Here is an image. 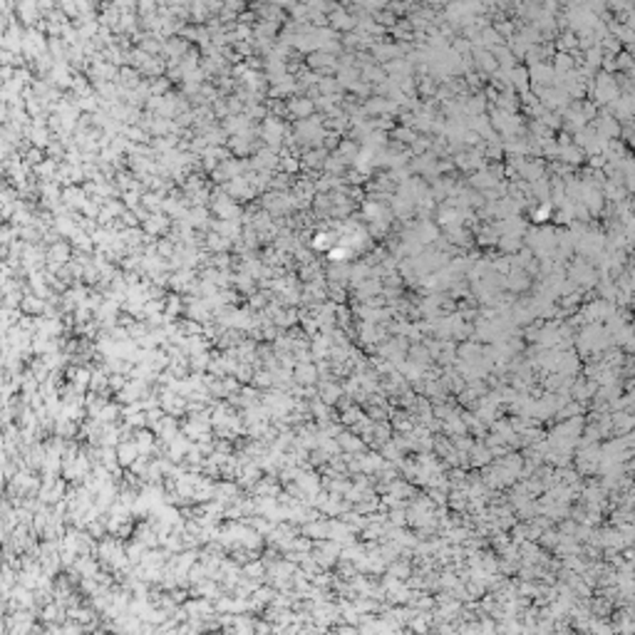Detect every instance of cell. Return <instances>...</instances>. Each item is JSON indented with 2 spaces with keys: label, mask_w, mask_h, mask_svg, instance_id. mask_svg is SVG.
Here are the masks:
<instances>
[{
  "label": "cell",
  "mask_w": 635,
  "mask_h": 635,
  "mask_svg": "<svg viewBox=\"0 0 635 635\" xmlns=\"http://www.w3.org/2000/svg\"><path fill=\"white\" fill-rule=\"evenodd\" d=\"M95 635H104V633H95Z\"/></svg>",
  "instance_id": "6da1fadb"
}]
</instances>
